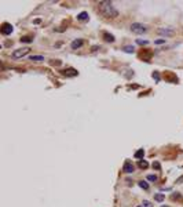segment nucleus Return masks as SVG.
Masks as SVG:
<instances>
[{"instance_id":"f257e3e1","label":"nucleus","mask_w":183,"mask_h":207,"mask_svg":"<svg viewBox=\"0 0 183 207\" xmlns=\"http://www.w3.org/2000/svg\"><path fill=\"white\" fill-rule=\"evenodd\" d=\"M98 10H99V13H101L105 18H109V19H113V18H117V17H119V11L116 10V7L113 6V3L109 1V0L99 1V3H98Z\"/></svg>"},{"instance_id":"f03ea898","label":"nucleus","mask_w":183,"mask_h":207,"mask_svg":"<svg viewBox=\"0 0 183 207\" xmlns=\"http://www.w3.org/2000/svg\"><path fill=\"white\" fill-rule=\"evenodd\" d=\"M131 31L136 35H143V33L147 32V26L143 24H139V22H134L131 25Z\"/></svg>"},{"instance_id":"7ed1b4c3","label":"nucleus","mask_w":183,"mask_h":207,"mask_svg":"<svg viewBox=\"0 0 183 207\" xmlns=\"http://www.w3.org/2000/svg\"><path fill=\"white\" fill-rule=\"evenodd\" d=\"M29 51H30V48H29V47L18 48V50H15V51H13V58H14V59L22 58V57L28 55V54H29Z\"/></svg>"},{"instance_id":"20e7f679","label":"nucleus","mask_w":183,"mask_h":207,"mask_svg":"<svg viewBox=\"0 0 183 207\" xmlns=\"http://www.w3.org/2000/svg\"><path fill=\"white\" fill-rule=\"evenodd\" d=\"M13 25L8 24V22H4V24H1V26H0V32H1V35H4V36H7V35H11V32H13Z\"/></svg>"},{"instance_id":"39448f33","label":"nucleus","mask_w":183,"mask_h":207,"mask_svg":"<svg viewBox=\"0 0 183 207\" xmlns=\"http://www.w3.org/2000/svg\"><path fill=\"white\" fill-rule=\"evenodd\" d=\"M123 171L127 173V174H132V173L135 171V167H134V164H132L129 160H127V162L124 163V166H123Z\"/></svg>"},{"instance_id":"423d86ee","label":"nucleus","mask_w":183,"mask_h":207,"mask_svg":"<svg viewBox=\"0 0 183 207\" xmlns=\"http://www.w3.org/2000/svg\"><path fill=\"white\" fill-rule=\"evenodd\" d=\"M158 33L160 35H164V36H172L175 33V31L171 29V28H161V29H158Z\"/></svg>"},{"instance_id":"0eeeda50","label":"nucleus","mask_w":183,"mask_h":207,"mask_svg":"<svg viewBox=\"0 0 183 207\" xmlns=\"http://www.w3.org/2000/svg\"><path fill=\"white\" fill-rule=\"evenodd\" d=\"M83 44H84V40L83 39H77V40H73L72 43H70V47L73 50H77V48L83 47Z\"/></svg>"},{"instance_id":"6e6552de","label":"nucleus","mask_w":183,"mask_h":207,"mask_svg":"<svg viewBox=\"0 0 183 207\" xmlns=\"http://www.w3.org/2000/svg\"><path fill=\"white\" fill-rule=\"evenodd\" d=\"M62 73H64L65 76H77V75H79V72L76 71V69H73V68L65 69V71H62Z\"/></svg>"},{"instance_id":"1a4fd4ad","label":"nucleus","mask_w":183,"mask_h":207,"mask_svg":"<svg viewBox=\"0 0 183 207\" xmlns=\"http://www.w3.org/2000/svg\"><path fill=\"white\" fill-rule=\"evenodd\" d=\"M103 40L105 41H107V43H113L116 39H114L113 35H110V33H107V32H103Z\"/></svg>"},{"instance_id":"9d476101","label":"nucleus","mask_w":183,"mask_h":207,"mask_svg":"<svg viewBox=\"0 0 183 207\" xmlns=\"http://www.w3.org/2000/svg\"><path fill=\"white\" fill-rule=\"evenodd\" d=\"M88 19V13H86V11H83V13H80L79 15H77V21H87Z\"/></svg>"},{"instance_id":"9b49d317","label":"nucleus","mask_w":183,"mask_h":207,"mask_svg":"<svg viewBox=\"0 0 183 207\" xmlns=\"http://www.w3.org/2000/svg\"><path fill=\"white\" fill-rule=\"evenodd\" d=\"M138 166H139V168H142V170H146V168L149 167V163H147V162H146V160H139V162H138Z\"/></svg>"},{"instance_id":"f8f14e48","label":"nucleus","mask_w":183,"mask_h":207,"mask_svg":"<svg viewBox=\"0 0 183 207\" xmlns=\"http://www.w3.org/2000/svg\"><path fill=\"white\" fill-rule=\"evenodd\" d=\"M143 156H145V151H143V149H139V151L135 152V155H134V158H135V159H141V160H142V158H143Z\"/></svg>"},{"instance_id":"ddd939ff","label":"nucleus","mask_w":183,"mask_h":207,"mask_svg":"<svg viewBox=\"0 0 183 207\" xmlns=\"http://www.w3.org/2000/svg\"><path fill=\"white\" fill-rule=\"evenodd\" d=\"M123 51H125V53H128V54H131V53L135 51V47H134V46H124V47H123Z\"/></svg>"},{"instance_id":"4468645a","label":"nucleus","mask_w":183,"mask_h":207,"mask_svg":"<svg viewBox=\"0 0 183 207\" xmlns=\"http://www.w3.org/2000/svg\"><path fill=\"white\" fill-rule=\"evenodd\" d=\"M139 186L142 188V189H145V191H147L149 189V184H147V181H139Z\"/></svg>"},{"instance_id":"2eb2a0df","label":"nucleus","mask_w":183,"mask_h":207,"mask_svg":"<svg viewBox=\"0 0 183 207\" xmlns=\"http://www.w3.org/2000/svg\"><path fill=\"white\" fill-rule=\"evenodd\" d=\"M164 199H165V195H162V193H156L154 195V200H157V202H162Z\"/></svg>"},{"instance_id":"dca6fc26","label":"nucleus","mask_w":183,"mask_h":207,"mask_svg":"<svg viewBox=\"0 0 183 207\" xmlns=\"http://www.w3.org/2000/svg\"><path fill=\"white\" fill-rule=\"evenodd\" d=\"M21 41H22V43H30V41H32V37H30V36H22V37H21Z\"/></svg>"},{"instance_id":"f3484780","label":"nucleus","mask_w":183,"mask_h":207,"mask_svg":"<svg viewBox=\"0 0 183 207\" xmlns=\"http://www.w3.org/2000/svg\"><path fill=\"white\" fill-rule=\"evenodd\" d=\"M44 59V57L41 55H32L30 57V61H43Z\"/></svg>"},{"instance_id":"a211bd4d","label":"nucleus","mask_w":183,"mask_h":207,"mask_svg":"<svg viewBox=\"0 0 183 207\" xmlns=\"http://www.w3.org/2000/svg\"><path fill=\"white\" fill-rule=\"evenodd\" d=\"M151 167L154 168V170H161V164H160L158 162H154V163L151 164Z\"/></svg>"},{"instance_id":"6ab92c4d","label":"nucleus","mask_w":183,"mask_h":207,"mask_svg":"<svg viewBox=\"0 0 183 207\" xmlns=\"http://www.w3.org/2000/svg\"><path fill=\"white\" fill-rule=\"evenodd\" d=\"M136 43H138V44H141V46H146V44H149V41H147V40H142V39H138V40H136Z\"/></svg>"},{"instance_id":"aec40b11","label":"nucleus","mask_w":183,"mask_h":207,"mask_svg":"<svg viewBox=\"0 0 183 207\" xmlns=\"http://www.w3.org/2000/svg\"><path fill=\"white\" fill-rule=\"evenodd\" d=\"M174 200H180L182 199V196H180V193H172V196H171Z\"/></svg>"},{"instance_id":"412c9836","label":"nucleus","mask_w":183,"mask_h":207,"mask_svg":"<svg viewBox=\"0 0 183 207\" xmlns=\"http://www.w3.org/2000/svg\"><path fill=\"white\" fill-rule=\"evenodd\" d=\"M147 181H150V182H156V181H157V177H156V175H147Z\"/></svg>"},{"instance_id":"4be33fe9","label":"nucleus","mask_w":183,"mask_h":207,"mask_svg":"<svg viewBox=\"0 0 183 207\" xmlns=\"http://www.w3.org/2000/svg\"><path fill=\"white\" fill-rule=\"evenodd\" d=\"M142 207H153V206H151V203L149 200H143L142 202Z\"/></svg>"},{"instance_id":"5701e85b","label":"nucleus","mask_w":183,"mask_h":207,"mask_svg":"<svg viewBox=\"0 0 183 207\" xmlns=\"http://www.w3.org/2000/svg\"><path fill=\"white\" fill-rule=\"evenodd\" d=\"M165 41H167V40H165V39H158V40H156L154 43H156V44H164Z\"/></svg>"},{"instance_id":"b1692460","label":"nucleus","mask_w":183,"mask_h":207,"mask_svg":"<svg viewBox=\"0 0 183 207\" xmlns=\"http://www.w3.org/2000/svg\"><path fill=\"white\" fill-rule=\"evenodd\" d=\"M153 77H154V79H156V81H158V80H160L158 72H154V73H153Z\"/></svg>"},{"instance_id":"393cba45","label":"nucleus","mask_w":183,"mask_h":207,"mask_svg":"<svg viewBox=\"0 0 183 207\" xmlns=\"http://www.w3.org/2000/svg\"><path fill=\"white\" fill-rule=\"evenodd\" d=\"M182 182H183V175H182V177H179V178L176 180V182H175V184H182Z\"/></svg>"},{"instance_id":"a878e982","label":"nucleus","mask_w":183,"mask_h":207,"mask_svg":"<svg viewBox=\"0 0 183 207\" xmlns=\"http://www.w3.org/2000/svg\"><path fill=\"white\" fill-rule=\"evenodd\" d=\"M161 207H169V206H161Z\"/></svg>"},{"instance_id":"bb28decb","label":"nucleus","mask_w":183,"mask_h":207,"mask_svg":"<svg viewBox=\"0 0 183 207\" xmlns=\"http://www.w3.org/2000/svg\"><path fill=\"white\" fill-rule=\"evenodd\" d=\"M136 207H142V206H136Z\"/></svg>"}]
</instances>
